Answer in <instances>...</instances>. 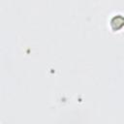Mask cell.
Returning a JSON list of instances; mask_svg holds the SVG:
<instances>
[{
    "label": "cell",
    "mask_w": 124,
    "mask_h": 124,
    "mask_svg": "<svg viewBox=\"0 0 124 124\" xmlns=\"http://www.w3.org/2000/svg\"><path fill=\"white\" fill-rule=\"evenodd\" d=\"M110 25L112 26V29H113V30L120 29V28L124 25V17L121 16L120 15L114 16L113 18H112L111 21H110Z\"/></svg>",
    "instance_id": "cell-1"
}]
</instances>
